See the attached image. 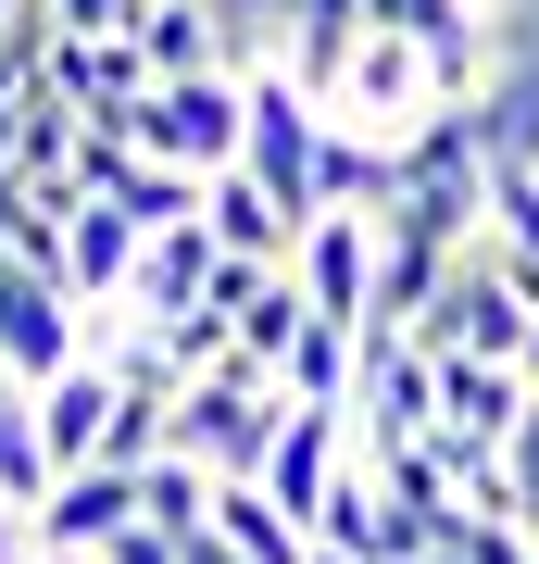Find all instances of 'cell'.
I'll return each instance as SVG.
<instances>
[{"label": "cell", "mask_w": 539, "mask_h": 564, "mask_svg": "<svg viewBox=\"0 0 539 564\" xmlns=\"http://www.w3.org/2000/svg\"><path fill=\"white\" fill-rule=\"evenodd\" d=\"M277 426H289V389L263 377V364H239V351H226L214 377H188V389H176V452H188V464H214V477H263Z\"/></svg>", "instance_id": "obj_1"}, {"label": "cell", "mask_w": 539, "mask_h": 564, "mask_svg": "<svg viewBox=\"0 0 539 564\" xmlns=\"http://www.w3.org/2000/svg\"><path fill=\"white\" fill-rule=\"evenodd\" d=\"M126 126H139V151L176 163V176H226L239 139H251V76H151V101Z\"/></svg>", "instance_id": "obj_2"}, {"label": "cell", "mask_w": 539, "mask_h": 564, "mask_svg": "<svg viewBox=\"0 0 539 564\" xmlns=\"http://www.w3.org/2000/svg\"><path fill=\"white\" fill-rule=\"evenodd\" d=\"M427 426H440V364L401 339V326H364V351H352V440L364 452H414Z\"/></svg>", "instance_id": "obj_3"}, {"label": "cell", "mask_w": 539, "mask_h": 564, "mask_svg": "<svg viewBox=\"0 0 539 564\" xmlns=\"http://www.w3.org/2000/svg\"><path fill=\"white\" fill-rule=\"evenodd\" d=\"M314 151H326V101L289 76V63H251V139H239V163L277 188L289 214H326L314 202Z\"/></svg>", "instance_id": "obj_4"}, {"label": "cell", "mask_w": 539, "mask_h": 564, "mask_svg": "<svg viewBox=\"0 0 539 564\" xmlns=\"http://www.w3.org/2000/svg\"><path fill=\"white\" fill-rule=\"evenodd\" d=\"M76 351H88V302L51 276V263H0V377L51 389Z\"/></svg>", "instance_id": "obj_5"}, {"label": "cell", "mask_w": 539, "mask_h": 564, "mask_svg": "<svg viewBox=\"0 0 539 564\" xmlns=\"http://www.w3.org/2000/svg\"><path fill=\"white\" fill-rule=\"evenodd\" d=\"M339 126H377V139H414L427 113H440V76H427V39H401V25H364L352 39V76L339 101H326Z\"/></svg>", "instance_id": "obj_6"}, {"label": "cell", "mask_w": 539, "mask_h": 564, "mask_svg": "<svg viewBox=\"0 0 539 564\" xmlns=\"http://www.w3.org/2000/svg\"><path fill=\"white\" fill-rule=\"evenodd\" d=\"M289 276H301V302L326 326H377V214H314Z\"/></svg>", "instance_id": "obj_7"}, {"label": "cell", "mask_w": 539, "mask_h": 564, "mask_svg": "<svg viewBox=\"0 0 539 564\" xmlns=\"http://www.w3.org/2000/svg\"><path fill=\"white\" fill-rule=\"evenodd\" d=\"M339 464H352V402H289L277 452H263V502L301 514V540H314V502L339 489Z\"/></svg>", "instance_id": "obj_8"}, {"label": "cell", "mask_w": 539, "mask_h": 564, "mask_svg": "<svg viewBox=\"0 0 539 564\" xmlns=\"http://www.w3.org/2000/svg\"><path fill=\"white\" fill-rule=\"evenodd\" d=\"M214 276H226V251H214V226H151L139 239V276H126V314L139 326H163V314H201L214 302Z\"/></svg>", "instance_id": "obj_9"}, {"label": "cell", "mask_w": 539, "mask_h": 564, "mask_svg": "<svg viewBox=\"0 0 539 564\" xmlns=\"http://www.w3.org/2000/svg\"><path fill=\"white\" fill-rule=\"evenodd\" d=\"M214 314H226V339H239V364H263V377H277L314 302H301L289 263H226V276H214Z\"/></svg>", "instance_id": "obj_10"}, {"label": "cell", "mask_w": 539, "mask_h": 564, "mask_svg": "<svg viewBox=\"0 0 539 564\" xmlns=\"http://www.w3.org/2000/svg\"><path fill=\"white\" fill-rule=\"evenodd\" d=\"M201 226H214V251H226V263H289L314 214H289L277 188L251 176V163H226V176H201Z\"/></svg>", "instance_id": "obj_11"}, {"label": "cell", "mask_w": 539, "mask_h": 564, "mask_svg": "<svg viewBox=\"0 0 539 564\" xmlns=\"http://www.w3.org/2000/svg\"><path fill=\"white\" fill-rule=\"evenodd\" d=\"M126 527H139V464H76V477H51V502H39L51 552H114Z\"/></svg>", "instance_id": "obj_12"}, {"label": "cell", "mask_w": 539, "mask_h": 564, "mask_svg": "<svg viewBox=\"0 0 539 564\" xmlns=\"http://www.w3.org/2000/svg\"><path fill=\"white\" fill-rule=\"evenodd\" d=\"M527 364H489V351H440V426L452 440H477V452H502L527 426Z\"/></svg>", "instance_id": "obj_13"}, {"label": "cell", "mask_w": 539, "mask_h": 564, "mask_svg": "<svg viewBox=\"0 0 539 564\" xmlns=\"http://www.w3.org/2000/svg\"><path fill=\"white\" fill-rule=\"evenodd\" d=\"M139 63L151 76H239V39H226V13L214 0H139Z\"/></svg>", "instance_id": "obj_14"}, {"label": "cell", "mask_w": 539, "mask_h": 564, "mask_svg": "<svg viewBox=\"0 0 539 564\" xmlns=\"http://www.w3.org/2000/svg\"><path fill=\"white\" fill-rule=\"evenodd\" d=\"M39 76H51L76 113H114V126L151 101V63H139V39H51V63H39Z\"/></svg>", "instance_id": "obj_15"}, {"label": "cell", "mask_w": 539, "mask_h": 564, "mask_svg": "<svg viewBox=\"0 0 539 564\" xmlns=\"http://www.w3.org/2000/svg\"><path fill=\"white\" fill-rule=\"evenodd\" d=\"M100 426H114V364L76 351L63 377L39 389V440H51V477H76V464H100Z\"/></svg>", "instance_id": "obj_16"}, {"label": "cell", "mask_w": 539, "mask_h": 564, "mask_svg": "<svg viewBox=\"0 0 539 564\" xmlns=\"http://www.w3.org/2000/svg\"><path fill=\"white\" fill-rule=\"evenodd\" d=\"M139 239H151L139 214L76 202V214H63V289H76V302H126V276H139Z\"/></svg>", "instance_id": "obj_17"}, {"label": "cell", "mask_w": 539, "mask_h": 564, "mask_svg": "<svg viewBox=\"0 0 539 564\" xmlns=\"http://www.w3.org/2000/svg\"><path fill=\"white\" fill-rule=\"evenodd\" d=\"M452 263H464V251L414 239V226H377V326H414V314L452 289Z\"/></svg>", "instance_id": "obj_18"}, {"label": "cell", "mask_w": 539, "mask_h": 564, "mask_svg": "<svg viewBox=\"0 0 539 564\" xmlns=\"http://www.w3.org/2000/svg\"><path fill=\"white\" fill-rule=\"evenodd\" d=\"M214 540H226V552H251V564H314L301 514L263 502V477H214Z\"/></svg>", "instance_id": "obj_19"}, {"label": "cell", "mask_w": 539, "mask_h": 564, "mask_svg": "<svg viewBox=\"0 0 539 564\" xmlns=\"http://www.w3.org/2000/svg\"><path fill=\"white\" fill-rule=\"evenodd\" d=\"M139 527H163V540H201V527H214V464L151 452V464H139Z\"/></svg>", "instance_id": "obj_20"}, {"label": "cell", "mask_w": 539, "mask_h": 564, "mask_svg": "<svg viewBox=\"0 0 539 564\" xmlns=\"http://www.w3.org/2000/svg\"><path fill=\"white\" fill-rule=\"evenodd\" d=\"M0 502H25V514L51 502V440H39V389L25 377H0Z\"/></svg>", "instance_id": "obj_21"}, {"label": "cell", "mask_w": 539, "mask_h": 564, "mask_svg": "<svg viewBox=\"0 0 539 564\" xmlns=\"http://www.w3.org/2000/svg\"><path fill=\"white\" fill-rule=\"evenodd\" d=\"M352 351H364V326L301 314V339H289V364H277V389H289V402H352Z\"/></svg>", "instance_id": "obj_22"}, {"label": "cell", "mask_w": 539, "mask_h": 564, "mask_svg": "<svg viewBox=\"0 0 539 564\" xmlns=\"http://www.w3.org/2000/svg\"><path fill=\"white\" fill-rule=\"evenodd\" d=\"M114 214H139V226H188V214H201V176H176V163L139 151V176L114 188Z\"/></svg>", "instance_id": "obj_23"}, {"label": "cell", "mask_w": 539, "mask_h": 564, "mask_svg": "<svg viewBox=\"0 0 539 564\" xmlns=\"http://www.w3.org/2000/svg\"><path fill=\"white\" fill-rule=\"evenodd\" d=\"M502 464H515V527L539 540V402H527V426L502 440Z\"/></svg>", "instance_id": "obj_24"}, {"label": "cell", "mask_w": 539, "mask_h": 564, "mask_svg": "<svg viewBox=\"0 0 539 564\" xmlns=\"http://www.w3.org/2000/svg\"><path fill=\"white\" fill-rule=\"evenodd\" d=\"M51 25H63V39H126L139 0H51Z\"/></svg>", "instance_id": "obj_25"}, {"label": "cell", "mask_w": 539, "mask_h": 564, "mask_svg": "<svg viewBox=\"0 0 539 564\" xmlns=\"http://www.w3.org/2000/svg\"><path fill=\"white\" fill-rule=\"evenodd\" d=\"M100 564H176V540H163V527H126V540L100 552Z\"/></svg>", "instance_id": "obj_26"}, {"label": "cell", "mask_w": 539, "mask_h": 564, "mask_svg": "<svg viewBox=\"0 0 539 564\" xmlns=\"http://www.w3.org/2000/svg\"><path fill=\"white\" fill-rule=\"evenodd\" d=\"M176 564H251V552H226L214 527H201V540H176Z\"/></svg>", "instance_id": "obj_27"}, {"label": "cell", "mask_w": 539, "mask_h": 564, "mask_svg": "<svg viewBox=\"0 0 539 564\" xmlns=\"http://www.w3.org/2000/svg\"><path fill=\"white\" fill-rule=\"evenodd\" d=\"M515 364H527V389H539V326H527V351H515Z\"/></svg>", "instance_id": "obj_28"}, {"label": "cell", "mask_w": 539, "mask_h": 564, "mask_svg": "<svg viewBox=\"0 0 539 564\" xmlns=\"http://www.w3.org/2000/svg\"><path fill=\"white\" fill-rule=\"evenodd\" d=\"M39 564H100V552H39Z\"/></svg>", "instance_id": "obj_29"}, {"label": "cell", "mask_w": 539, "mask_h": 564, "mask_svg": "<svg viewBox=\"0 0 539 564\" xmlns=\"http://www.w3.org/2000/svg\"><path fill=\"white\" fill-rule=\"evenodd\" d=\"M427 564H464V552H452V540H440V552H427Z\"/></svg>", "instance_id": "obj_30"}, {"label": "cell", "mask_w": 539, "mask_h": 564, "mask_svg": "<svg viewBox=\"0 0 539 564\" xmlns=\"http://www.w3.org/2000/svg\"><path fill=\"white\" fill-rule=\"evenodd\" d=\"M13 13H25V0H0V25H13Z\"/></svg>", "instance_id": "obj_31"}]
</instances>
